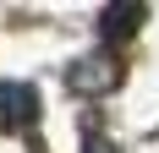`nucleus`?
I'll return each instance as SVG.
<instances>
[{"mask_svg": "<svg viewBox=\"0 0 159 153\" xmlns=\"http://www.w3.org/2000/svg\"><path fill=\"white\" fill-rule=\"evenodd\" d=\"M39 120V93L28 82H0V126L6 131H28Z\"/></svg>", "mask_w": 159, "mask_h": 153, "instance_id": "nucleus-2", "label": "nucleus"}, {"mask_svg": "<svg viewBox=\"0 0 159 153\" xmlns=\"http://www.w3.org/2000/svg\"><path fill=\"white\" fill-rule=\"evenodd\" d=\"M66 88L71 93H110L121 88V66L110 60V55H82V60H71V71H66Z\"/></svg>", "mask_w": 159, "mask_h": 153, "instance_id": "nucleus-1", "label": "nucleus"}, {"mask_svg": "<svg viewBox=\"0 0 159 153\" xmlns=\"http://www.w3.org/2000/svg\"><path fill=\"white\" fill-rule=\"evenodd\" d=\"M82 148H88V153H115V148H110V137L99 142V131H93V126H82Z\"/></svg>", "mask_w": 159, "mask_h": 153, "instance_id": "nucleus-4", "label": "nucleus"}, {"mask_svg": "<svg viewBox=\"0 0 159 153\" xmlns=\"http://www.w3.org/2000/svg\"><path fill=\"white\" fill-rule=\"evenodd\" d=\"M148 22V6H137V0H121V6H104L99 11V38H110V44H121V38H132V33Z\"/></svg>", "mask_w": 159, "mask_h": 153, "instance_id": "nucleus-3", "label": "nucleus"}]
</instances>
